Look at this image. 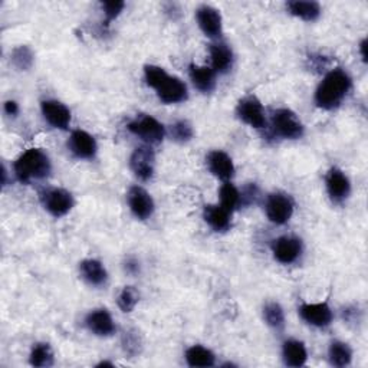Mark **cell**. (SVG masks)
<instances>
[{"instance_id": "28", "label": "cell", "mask_w": 368, "mask_h": 368, "mask_svg": "<svg viewBox=\"0 0 368 368\" xmlns=\"http://www.w3.org/2000/svg\"><path fill=\"white\" fill-rule=\"evenodd\" d=\"M219 195H220V206L225 207L231 213H233L242 204L240 192L236 189L235 184L231 183V181H225L222 184Z\"/></svg>"}, {"instance_id": "26", "label": "cell", "mask_w": 368, "mask_h": 368, "mask_svg": "<svg viewBox=\"0 0 368 368\" xmlns=\"http://www.w3.org/2000/svg\"><path fill=\"white\" fill-rule=\"evenodd\" d=\"M328 360L331 365L343 368L348 367L352 360V350L347 343L343 341H334L331 343L328 348Z\"/></svg>"}, {"instance_id": "32", "label": "cell", "mask_w": 368, "mask_h": 368, "mask_svg": "<svg viewBox=\"0 0 368 368\" xmlns=\"http://www.w3.org/2000/svg\"><path fill=\"white\" fill-rule=\"evenodd\" d=\"M168 77V73L157 65H145L144 66V80L145 84L153 90H157L160 84Z\"/></svg>"}, {"instance_id": "10", "label": "cell", "mask_w": 368, "mask_h": 368, "mask_svg": "<svg viewBox=\"0 0 368 368\" xmlns=\"http://www.w3.org/2000/svg\"><path fill=\"white\" fill-rule=\"evenodd\" d=\"M196 20L202 32L210 39H219L223 32V20L220 12L209 5H202L196 11Z\"/></svg>"}, {"instance_id": "5", "label": "cell", "mask_w": 368, "mask_h": 368, "mask_svg": "<svg viewBox=\"0 0 368 368\" xmlns=\"http://www.w3.org/2000/svg\"><path fill=\"white\" fill-rule=\"evenodd\" d=\"M236 116L240 121L254 130H262L266 127L264 105L259 98L254 95H247L239 101L236 106Z\"/></svg>"}, {"instance_id": "7", "label": "cell", "mask_w": 368, "mask_h": 368, "mask_svg": "<svg viewBox=\"0 0 368 368\" xmlns=\"http://www.w3.org/2000/svg\"><path fill=\"white\" fill-rule=\"evenodd\" d=\"M130 168L141 181H149L154 176L156 154L150 145H141L130 157Z\"/></svg>"}, {"instance_id": "37", "label": "cell", "mask_w": 368, "mask_h": 368, "mask_svg": "<svg viewBox=\"0 0 368 368\" xmlns=\"http://www.w3.org/2000/svg\"><path fill=\"white\" fill-rule=\"evenodd\" d=\"M125 271L128 274H131V275H135V274L140 272V264L137 261H134V259H130L125 264Z\"/></svg>"}, {"instance_id": "22", "label": "cell", "mask_w": 368, "mask_h": 368, "mask_svg": "<svg viewBox=\"0 0 368 368\" xmlns=\"http://www.w3.org/2000/svg\"><path fill=\"white\" fill-rule=\"evenodd\" d=\"M190 80L200 92L210 94L216 88V72L209 66H199V65H190L189 68Z\"/></svg>"}, {"instance_id": "15", "label": "cell", "mask_w": 368, "mask_h": 368, "mask_svg": "<svg viewBox=\"0 0 368 368\" xmlns=\"http://www.w3.org/2000/svg\"><path fill=\"white\" fill-rule=\"evenodd\" d=\"M156 92H157L159 99L167 105L180 104L189 98L188 85L184 84L180 78L170 77V75L160 84V87L156 90Z\"/></svg>"}, {"instance_id": "4", "label": "cell", "mask_w": 368, "mask_h": 368, "mask_svg": "<svg viewBox=\"0 0 368 368\" xmlns=\"http://www.w3.org/2000/svg\"><path fill=\"white\" fill-rule=\"evenodd\" d=\"M274 133L285 140H300L305 133V127L298 116L289 108H279L272 116Z\"/></svg>"}, {"instance_id": "19", "label": "cell", "mask_w": 368, "mask_h": 368, "mask_svg": "<svg viewBox=\"0 0 368 368\" xmlns=\"http://www.w3.org/2000/svg\"><path fill=\"white\" fill-rule=\"evenodd\" d=\"M203 217L214 232H228L232 226V213L220 204L204 206Z\"/></svg>"}, {"instance_id": "38", "label": "cell", "mask_w": 368, "mask_h": 368, "mask_svg": "<svg viewBox=\"0 0 368 368\" xmlns=\"http://www.w3.org/2000/svg\"><path fill=\"white\" fill-rule=\"evenodd\" d=\"M360 52L364 62H367V39H362L360 44Z\"/></svg>"}, {"instance_id": "29", "label": "cell", "mask_w": 368, "mask_h": 368, "mask_svg": "<svg viewBox=\"0 0 368 368\" xmlns=\"http://www.w3.org/2000/svg\"><path fill=\"white\" fill-rule=\"evenodd\" d=\"M264 319L271 328H274L276 331L283 329V326H285L283 308L278 302H268L264 307Z\"/></svg>"}, {"instance_id": "18", "label": "cell", "mask_w": 368, "mask_h": 368, "mask_svg": "<svg viewBox=\"0 0 368 368\" xmlns=\"http://www.w3.org/2000/svg\"><path fill=\"white\" fill-rule=\"evenodd\" d=\"M209 171L223 181H229L235 176V164L232 157L222 152V150H213L206 157Z\"/></svg>"}, {"instance_id": "2", "label": "cell", "mask_w": 368, "mask_h": 368, "mask_svg": "<svg viewBox=\"0 0 368 368\" xmlns=\"http://www.w3.org/2000/svg\"><path fill=\"white\" fill-rule=\"evenodd\" d=\"M19 181L30 183L33 180H44L51 174L52 164L45 152L41 149H29L25 152L13 166Z\"/></svg>"}, {"instance_id": "27", "label": "cell", "mask_w": 368, "mask_h": 368, "mask_svg": "<svg viewBox=\"0 0 368 368\" xmlns=\"http://www.w3.org/2000/svg\"><path fill=\"white\" fill-rule=\"evenodd\" d=\"M29 362L30 365L38 368L52 367L55 362V357L51 345L47 343H38L36 345H33L29 355Z\"/></svg>"}, {"instance_id": "25", "label": "cell", "mask_w": 368, "mask_h": 368, "mask_svg": "<svg viewBox=\"0 0 368 368\" xmlns=\"http://www.w3.org/2000/svg\"><path fill=\"white\" fill-rule=\"evenodd\" d=\"M186 361L193 368H207L216 364V355L203 345H193L186 351Z\"/></svg>"}, {"instance_id": "17", "label": "cell", "mask_w": 368, "mask_h": 368, "mask_svg": "<svg viewBox=\"0 0 368 368\" xmlns=\"http://www.w3.org/2000/svg\"><path fill=\"white\" fill-rule=\"evenodd\" d=\"M300 315L301 318L315 326V328H326L333 322V309L329 308L326 302H318V304H302L300 307Z\"/></svg>"}, {"instance_id": "6", "label": "cell", "mask_w": 368, "mask_h": 368, "mask_svg": "<svg viewBox=\"0 0 368 368\" xmlns=\"http://www.w3.org/2000/svg\"><path fill=\"white\" fill-rule=\"evenodd\" d=\"M41 202L45 210L54 217L66 216L72 210L73 203H75L73 196L68 190L59 188L44 190L41 193Z\"/></svg>"}, {"instance_id": "11", "label": "cell", "mask_w": 368, "mask_h": 368, "mask_svg": "<svg viewBox=\"0 0 368 368\" xmlns=\"http://www.w3.org/2000/svg\"><path fill=\"white\" fill-rule=\"evenodd\" d=\"M325 186L328 196L334 203H343L351 193V183L348 176L337 167H333L326 173Z\"/></svg>"}, {"instance_id": "16", "label": "cell", "mask_w": 368, "mask_h": 368, "mask_svg": "<svg viewBox=\"0 0 368 368\" xmlns=\"http://www.w3.org/2000/svg\"><path fill=\"white\" fill-rule=\"evenodd\" d=\"M85 325L94 336L98 337H111L116 331V322L106 309H94L85 318Z\"/></svg>"}, {"instance_id": "31", "label": "cell", "mask_w": 368, "mask_h": 368, "mask_svg": "<svg viewBox=\"0 0 368 368\" xmlns=\"http://www.w3.org/2000/svg\"><path fill=\"white\" fill-rule=\"evenodd\" d=\"M170 134H171V138L176 142L184 144V142H188V141H190L193 138L195 131H193V127H192V124L189 121L180 120V121H176L170 127Z\"/></svg>"}, {"instance_id": "3", "label": "cell", "mask_w": 368, "mask_h": 368, "mask_svg": "<svg viewBox=\"0 0 368 368\" xmlns=\"http://www.w3.org/2000/svg\"><path fill=\"white\" fill-rule=\"evenodd\" d=\"M128 131L135 137L141 138L147 145L160 144L166 137L164 125L154 117L140 114L128 125Z\"/></svg>"}, {"instance_id": "8", "label": "cell", "mask_w": 368, "mask_h": 368, "mask_svg": "<svg viewBox=\"0 0 368 368\" xmlns=\"http://www.w3.org/2000/svg\"><path fill=\"white\" fill-rule=\"evenodd\" d=\"M265 210L271 222L281 226L290 220L293 214V202L288 195L276 192L268 196Z\"/></svg>"}, {"instance_id": "21", "label": "cell", "mask_w": 368, "mask_h": 368, "mask_svg": "<svg viewBox=\"0 0 368 368\" xmlns=\"http://www.w3.org/2000/svg\"><path fill=\"white\" fill-rule=\"evenodd\" d=\"M282 358L288 367L300 368L308 361V351L302 341L286 340L282 345Z\"/></svg>"}, {"instance_id": "23", "label": "cell", "mask_w": 368, "mask_h": 368, "mask_svg": "<svg viewBox=\"0 0 368 368\" xmlns=\"http://www.w3.org/2000/svg\"><path fill=\"white\" fill-rule=\"evenodd\" d=\"M81 276L91 286H102L108 281V272L105 266L97 259H85L80 264Z\"/></svg>"}, {"instance_id": "13", "label": "cell", "mask_w": 368, "mask_h": 368, "mask_svg": "<svg viewBox=\"0 0 368 368\" xmlns=\"http://www.w3.org/2000/svg\"><path fill=\"white\" fill-rule=\"evenodd\" d=\"M68 147L70 153L80 160H92L98 153V144L95 138L84 130L72 131Z\"/></svg>"}, {"instance_id": "24", "label": "cell", "mask_w": 368, "mask_h": 368, "mask_svg": "<svg viewBox=\"0 0 368 368\" xmlns=\"http://www.w3.org/2000/svg\"><path fill=\"white\" fill-rule=\"evenodd\" d=\"M286 9L290 15L305 22H315L321 16V6L317 2H305V0H292L286 4Z\"/></svg>"}, {"instance_id": "33", "label": "cell", "mask_w": 368, "mask_h": 368, "mask_svg": "<svg viewBox=\"0 0 368 368\" xmlns=\"http://www.w3.org/2000/svg\"><path fill=\"white\" fill-rule=\"evenodd\" d=\"M140 301V293L134 286H125L118 295V307L123 312H131Z\"/></svg>"}, {"instance_id": "30", "label": "cell", "mask_w": 368, "mask_h": 368, "mask_svg": "<svg viewBox=\"0 0 368 368\" xmlns=\"http://www.w3.org/2000/svg\"><path fill=\"white\" fill-rule=\"evenodd\" d=\"M11 61L13 63V66L18 68L19 70H29L33 65L35 55L29 47L20 45L13 49V52L11 55Z\"/></svg>"}, {"instance_id": "35", "label": "cell", "mask_w": 368, "mask_h": 368, "mask_svg": "<svg viewBox=\"0 0 368 368\" xmlns=\"http://www.w3.org/2000/svg\"><path fill=\"white\" fill-rule=\"evenodd\" d=\"M123 347L128 355H137L140 352L141 340L135 331H128L123 337Z\"/></svg>"}, {"instance_id": "20", "label": "cell", "mask_w": 368, "mask_h": 368, "mask_svg": "<svg viewBox=\"0 0 368 368\" xmlns=\"http://www.w3.org/2000/svg\"><path fill=\"white\" fill-rule=\"evenodd\" d=\"M210 59L211 69L216 73H228L233 66V52L232 48L225 42H214L210 45Z\"/></svg>"}, {"instance_id": "14", "label": "cell", "mask_w": 368, "mask_h": 368, "mask_svg": "<svg viewBox=\"0 0 368 368\" xmlns=\"http://www.w3.org/2000/svg\"><path fill=\"white\" fill-rule=\"evenodd\" d=\"M41 111H42L45 121L56 130H66L70 124L69 108L56 99L42 101Z\"/></svg>"}, {"instance_id": "1", "label": "cell", "mask_w": 368, "mask_h": 368, "mask_svg": "<svg viewBox=\"0 0 368 368\" xmlns=\"http://www.w3.org/2000/svg\"><path fill=\"white\" fill-rule=\"evenodd\" d=\"M352 80L344 69H333L324 77L315 91L317 106L331 111L341 105L347 94L351 91Z\"/></svg>"}, {"instance_id": "34", "label": "cell", "mask_w": 368, "mask_h": 368, "mask_svg": "<svg viewBox=\"0 0 368 368\" xmlns=\"http://www.w3.org/2000/svg\"><path fill=\"white\" fill-rule=\"evenodd\" d=\"M101 6H102L104 15H105V25L108 26L121 15V12L125 8V4L120 2V0H113V2H102Z\"/></svg>"}, {"instance_id": "36", "label": "cell", "mask_w": 368, "mask_h": 368, "mask_svg": "<svg viewBox=\"0 0 368 368\" xmlns=\"http://www.w3.org/2000/svg\"><path fill=\"white\" fill-rule=\"evenodd\" d=\"M5 113L9 116V117H15L19 114V105L16 101H6L5 102Z\"/></svg>"}, {"instance_id": "12", "label": "cell", "mask_w": 368, "mask_h": 368, "mask_svg": "<svg viewBox=\"0 0 368 368\" xmlns=\"http://www.w3.org/2000/svg\"><path fill=\"white\" fill-rule=\"evenodd\" d=\"M127 200H128V206H130L131 213L138 220H147V219H150L153 216L156 204H154L152 195L147 192L145 189H142L140 186H133L128 190Z\"/></svg>"}, {"instance_id": "39", "label": "cell", "mask_w": 368, "mask_h": 368, "mask_svg": "<svg viewBox=\"0 0 368 368\" xmlns=\"http://www.w3.org/2000/svg\"><path fill=\"white\" fill-rule=\"evenodd\" d=\"M101 367H114V364L109 361H101L99 364H97V368H101Z\"/></svg>"}, {"instance_id": "9", "label": "cell", "mask_w": 368, "mask_h": 368, "mask_svg": "<svg viewBox=\"0 0 368 368\" xmlns=\"http://www.w3.org/2000/svg\"><path fill=\"white\" fill-rule=\"evenodd\" d=\"M302 240L295 236H281L272 243L275 259L282 265H290L300 259L302 254Z\"/></svg>"}]
</instances>
